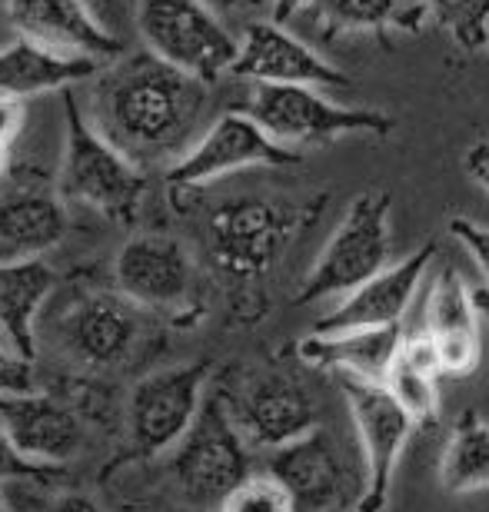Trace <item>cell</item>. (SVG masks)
I'll return each instance as SVG.
<instances>
[{
	"label": "cell",
	"instance_id": "obj_2",
	"mask_svg": "<svg viewBox=\"0 0 489 512\" xmlns=\"http://www.w3.org/2000/svg\"><path fill=\"white\" fill-rule=\"evenodd\" d=\"M64 114L67 130L57 170L60 200L80 203L114 223H134L147 197V173L87 124L74 97H64Z\"/></svg>",
	"mask_w": 489,
	"mask_h": 512
},
{
	"label": "cell",
	"instance_id": "obj_18",
	"mask_svg": "<svg viewBox=\"0 0 489 512\" xmlns=\"http://www.w3.org/2000/svg\"><path fill=\"white\" fill-rule=\"evenodd\" d=\"M114 283L137 310H170L193 290V260L170 233H137L117 253Z\"/></svg>",
	"mask_w": 489,
	"mask_h": 512
},
{
	"label": "cell",
	"instance_id": "obj_39",
	"mask_svg": "<svg viewBox=\"0 0 489 512\" xmlns=\"http://www.w3.org/2000/svg\"><path fill=\"white\" fill-rule=\"evenodd\" d=\"M0 512H7V506H4V496H0Z\"/></svg>",
	"mask_w": 489,
	"mask_h": 512
},
{
	"label": "cell",
	"instance_id": "obj_8",
	"mask_svg": "<svg viewBox=\"0 0 489 512\" xmlns=\"http://www.w3.org/2000/svg\"><path fill=\"white\" fill-rule=\"evenodd\" d=\"M340 393L350 409L356 446L363 456V479L360 496H356V512H383L390 503L393 473L400 466V456L410 436L416 433L403 409L386 396L380 383H360V380H336Z\"/></svg>",
	"mask_w": 489,
	"mask_h": 512
},
{
	"label": "cell",
	"instance_id": "obj_4",
	"mask_svg": "<svg viewBox=\"0 0 489 512\" xmlns=\"http://www.w3.org/2000/svg\"><path fill=\"white\" fill-rule=\"evenodd\" d=\"M393 256V197L380 187L356 193L346 207L343 220L336 223L317 263L303 276L300 293L293 296L297 306L333 300L356 290Z\"/></svg>",
	"mask_w": 489,
	"mask_h": 512
},
{
	"label": "cell",
	"instance_id": "obj_11",
	"mask_svg": "<svg viewBox=\"0 0 489 512\" xmlns=\"http://www.w3.org/2000/svg\"><path fill=\"white\" fill-rule=\"evenodd\" d=\"M140 313L117 290L70 296L57 316V340L80 366H120L140 343Z\"/></svg>",
	"mask_w": 489,
	"mask_h": 512
},
{
	"label": "cell",
	"instance_id": "obj_17",
	"mask_svg": "<svg viewBox=\"0 0 489 512\" xmlns=\"http://www.w3.org/2000/svg\"><path fill=\"white\" fill-rule=\"evenodd\" d=\"M227 413L247 446L280 449L293 439L307 436L320 426V409L310 389L287 376H263L240 389L237 396L223 399Z\"/></svg>",
	"mask_w": 489,
	"mask_h": 512
},
{
	"label": "cell",
	"instance_id": "obj_23",
	"mask_svg": "<svg viewBox=\"0 0 489 512\" xmlns=\"http://www.w3.org/2000/svg\"><path fill=\"white\" fill-rule=\"evenodd\" d=\"M57 293V273L47 260H0V336L34 363L37 320Z\"/></svg>",
	"mask_w": 489,
	"mask_h": 512
},
{
	"label": "cell",
	"instance_id": "obj_37",
	"mask_svg": "<svg viewBox=\"0 0 489 512\" xmlns=\"http://www.w3.org/2000/svg\"><path fill=\"white\" fill-rule=\"evenodd\" d=\"M14 153H17V147L0 143V187H4V180L10 177V170H14Z\"/></svg>",
	"mask_w": 489,
	"mask_h": 512
},
{
	"label": "cell",
	"instance_id": "obj_6",
	"mask_svg": "<svg viewBox=\"0 0 489 512\" xmlns=\"http://www.w3.org/2000/svg\"><path fill=\"white\" fill-rule=\"evenodd\" d=\"M144 50L183 74L213 84L230 74L237 34L200 0H134Z\"/></svg>",
	"mask_w": 489,
	"mask_h": 512
},
{
	"label": "cell",
	"instance_id": "obj_25",
	"mask_svg": "<svg viewBox=\"0 0 489 512\" xmlns=\"http://www.w3.org/2000/svg\"><path fill=\"white\" fill-rule=\"evenodd\" d=\"M380 386L403 409V416L410 419L413 429L440 423V373H436L430 353H426V346L416 333L400 340V350H396Z\"/></svg>",
	"mask_w": 489,
	"mask_h": 512
},
{
	"label": "cell",
	"instance_id": "obj_33",
	"mask_svg": "<svg viewBox=\"0 0 489 512\" xmlns=\"http://www.w3.org/2000/svg\"><path fill=\"white\" fill-rule=\"evenodd\" d=\"M44 469L27 463L24 456H17V449L7 443L4 429H0V483H10V479H27V476H40Z\"/></svg>",
	"mask_w": 489,
	"mask_h": 512
},
{
	"label": "cell",
	"instance_id": "obj_9",
	"mask_svg": "<svg viewBox=\"0 0 489 512\" xmlns=\"http://www.w3.org/2000/svg\"><path fill=\"white\" fill-rule=\"evenodd\" d=\"M300 160L303 153L273 143L243 110H227L210 120L187 153L167 167V183L177 190H197L250 167H293Z\"/></svg>",
	"mask_w": 489,
	"mask_h": 512
},
{
	"label": "cell",
	"instance_id": "obj_14",
	"mask_svg": "<svg viewBox=\"0 0 489 512\" xmlns=\"http://www.w3.org/2000/svg\"><path fill=\"white\" fill-rule=\"evenodd\" d=\"M430 353L440 376H470L480 366L483 340H480V310H476L473 290L466 286L460 270L443 266L433 276L423 300V326L416 333Z\"/></svg>",
	"mask_w": 489,
	"mask_h": 512
},
{
	"label": "cell",
	"instance_id": "obj_32",
	"mask_svg": "<svg viewBox=\"0 0 489 512\" xmlns=\"http://www.w3.org/2000/svg\"><path fill=\"white\" fill-rule=\"evenodd\" d=\"M24 130H27V104L24 100L0 94V143L17 147L20 137H24Z\"/></svg>",
	"mask_w": 489,
	"mask_h": 512
},
{
	"label": "cell",
	"instance_id": "obj_31",
	"mask_svg": "<svg viewBox=\"0 0 489 512\" xmlns=\"http://www.w3.org/2000/svg\"><path fill=\"white\" fill-rule=\"evenodd\" d=\"M34 389V363L24 360L4 336H0V396H14Z\"/></svg>",
	"mask_w": 489,
	"mask_h": 512
},
{
	"label": "cell",
	"instance_id": "obj_16",
	"mask_svg": "<svg viewBox=\"0 0 489 512\" xmlns=\"http://www.w3.org/2000/svg\"><path fill=\"white\" fill-rule=\"evenodd\" d=\"M436 260V240H426L420 250L403 256L400 263L383 266L380 273L343 293L340 303L317 323V333L340 330H380V326H400L416 293L426 283V273Z\"/></svg>",
	"mask_w": 489,
	"mask_h": 512
},
{
	"label": "cell",
	"instance_id": "obj_13",
	"mask_svg": "<svg viewBox=\"0 0 489 512\" xmlns=\"http://www.w3.org/2000/svg\"><path fill=\"white\" fill-rule=\"evenodd\" d=\"M267 473L293 496L297 509L340 512L353 509L360 486L353 483V469L346 463L340 443L326 429H310L293 443L270 449Z\"/></svg>",
	"mask_w": 489,
	"mask_h": 512
},
{
	"label": "cell",
	"instance_id": "obj_19",
	"mask_svg": "<svg viewBox=\"0 0 489 512\" xmlns=\"http://www.w3.org/2000/svg\"><path fill=\"white\" fill-rule=\"evenodd\" d=\"M0 429L7 443L40 469L70 463L84 446V429L64 403L44 393L0 396Z\"/></svg>",
	"mask_w": 489,
	"mask_h": 512
},
{
	"label": "cell",
	"instance_id": "obj_41",
	"mask_svg": "<svg viewBox=\"0 0 489 512\" xmlns=\"http://www.w3.org/2000/svg\"><path fill=\"white\" fill-rule=\"evenodd\" d=\"M340 512H356V509H340Z\"/></svg>",
	"mask_w": 489,
	"mask_h": 512
},
{
	"label": "cell",
	"instance_id": "obj_21",
	"mask_svg": "<svg viewBox=\"0 0 489 512\" xmlns=\"http://www.w3.org/2000/svg\"><path fill=\"white\" fill-rule=\"evenodd\" d=\"M403 340V326H380V330H340L303 336L297 356L313 370L333 373L336 380L383 383L396 350Z\"/></svg>",
	"mask_w": 489,
	"mask_h": 512
},
{
	"label": "cell",
	"instance_id": "obj_36",
	"mask_svg": "<svg viewBox=\"0 0 489 512\" xmlns=\"http://www.w3.org/2000/svg\"><path fill=\"white\" fill-rule=\"evenodd\" d=\"M303 7H307V0H270V20L287 24V20L297 17Z\"/></svg>",
	"mask_w": 489,
	"mask_h": 512
},
{
	"label": "cell",
	"instance_id": "obj_30",
	"mask_svg": "<svg viewBox=\"0 0 489 512\" xmlns=\"http://www.w3.org/2000/svg\"><path fill=\"white\" fill-rule=\"evenodd\" d=\"M210 14H217L233 34H240L247 24L270 20V0H200Z\"/></svg>",
	"mask_w": 489,
	"mask_h": 512
},
{
	"label": "cell",
	"instance_id": "obj_35",
	"mask_svg": "<svg viewBox=\"0 0 489 512\" xmlns=\"http://www.w3.org/2000/svg\"><path fill=\"white\" fill-rule=\"evenodd\" d=\"M47 512H104V509H100L94 499L84 496V493H67V496H60Z\"/></svg>",
	"mask_w": 489,
	"mask_h": 512
},
{
	"label": "cell",
	"instance_id": "obj_29",
	"mask_svg": "<svg viewBox=\"0 0 489 512\" xmlns=\"http://www.w3.org/2000/svg\"><path fill=\"white\" fill-rule=\"evenodd\" d=\"M450 237L470 253V260L476 263V270L486 280L483 290H489V227L476 223L470 217H453L450 220Z\"/></svg>",
	"mask_w": 489,
	"mask_h": 512
},
{
	"label": "cell",
	"instance_id": "obj_1",
	"mask_svg": "<svg viewBox=\"0 0 489 512\" xmlns=\"http://www.w3.org/2000/svg\"><path fill=\"white\" fill-rule=\"evenodd\" d=\"M210 84L150 50L120 54L90 77L84 117L140 170L173 167L203 130Z\"/></svg>",
	"mask_w": 489,
	"mask_h": 512
},
{
	"label": "cell",
	"instance_id": "obj_28",
	"mask_svg": "<svg viewBox=\"0 0 489 512\" xmlns=\"http://www.w3.org/2000/svg\"><path fill=\"white\" fill-rule=\"evenodd\" d=\"M217 512H297V503L270 473H247L220 499Z\"/></svg>",
	"mask_w": 489,
	"mask_h": 512
},
{
	"label": "cell",
	"instance_id": "obj_24",
	"mask_svg": "<svg viewBox=\"0 0 489 512\" xmlns=\"http://www.w3.org/2000/svg\"><path fill=\"white\" fill-rule=\"evenodd\" d=\"M307 14L326 37L420 34L430 24L426 0H307Z\"/></svg>",
	"mask_w": 489,
	"mask_h": 512
},
{
	"label": "cell",
	"instance_id": "obj_34",
	"mask_svg": "<svg viewBox=\"0 0 489 512\" xmlns=\"http://www.w3.org/2000/svg\"><path fill=\"white\" fill-rule=\"evenodd\" d=\"M463 167H466V177H470L476 187H480L489 197V140L473 143V147L466 150Z\"/></svg>",
	"mask_w": 489,
	"mask_h": 512
},
{
	"label": "cell",
	"instance_id": "obj_20",
	"mask_svg": "<svg viewBox=\"0 0 489 512\" xmlns=\"http://www.w3.org/2000/svg\"><path fill=\"white\" fill-rule=\"evenodd\" d=\"M67 233V203L40 183L0 190V260H44Z\"/></svg>",
	"mask_w": 489,
	"mask_h": 512
},
{
	"label": "cell",
	"instance_id": "obj_15",
	"mask_svg": "<svg viewBox=\"0 0 489 512\" xmlns=\"http://www.w3.org/2000/svg\"><path fill=\"white\" fill-rule=\"evenodd\" d=\"M7 20L17 37L44 44L57 54L110 64L120 57V40L100 20L90 0H7Z\"/></svg>",
	"mask_w": 489,
	"mask_h": 512
},
{
	"label": "cell",
	"instance_id": "obj_26",
	"mask_svg": "<svg viewBox=\"0 0 489 512\" xmlns=\"http://www.w3.org/2000/svg\"><path fill=\"white\" fill-rule=\"evenodd\" d=\"M440 483L453 496L489 489V419L480 416V409H463L453 419L440 453Z\"/></svg>",
	"mask_w": 489,
	"mask_h": 512
},
{
	"label": "cell",
	"instance_id": "obj_10",
	"mask_svg": "<svg viewBox=\"0 0 489 512\" xmlns=\"http://www.w3.org/2000/svg\"><path fill=\"white\" fill-rule=\"evenodd\" d=\"M207 363H183L147 373L127 399V426L137 453L160 456L180 443L203 406Z\"/></svg>",
	"mask_w": 489,
	"mask_h": 512
},
{
	"label": "cell",
	"instance_id": "obj_42",
	"mask_svg": "<svg viewBox=\"0 0 489 512\" xmlns=\"http://www.w3.org/2000/svg\"><path fill=\"white\" fill-rule=\"evenodd\" d=\"M486 50H489V40H486Z\"/></svg>",
	"mask_w": 489,
	"mask_h": 512
},
{
	"label": "cell",
	"instance_id": "obj_27",
	"mask_svg": "<svg viewBox=\"0 0 489 512\" xmlns=\"http://www.w3.org/2000/svg\"><path fill=\"white\" fill-rule=\"evenodd\" d=\"M426 17L436 20L460 50H486L489 0H426Z\"/></svg>",
	"mask_w": 489,
	"mask_h": 512
},
{
	"label": "cell",
	"instance_id": "obj_38",
	"mask_svg": "<svg viewBox=\"0 0 489 512\" xmlns=\"http://www.w3.org/2000/svg\"><path fill=\"white\" fill-rule=\"evenodd\" d=\"M473 300H476V310H480V320L489 326V290H473Z\"/></svg>",
	"mask_w": 489,
	"mask_h": 512
},
{
	"label": "cell",
	"instance_id": "obj_40",
	"mask_svg": "<svg viewBox=\"0 0 489 512\" xmlns=\"http://www.w3.org/2000/svg\"><path fill=\"white\" fill-rule=\"evenodd\" d=\"M90 4H94V7H97V4H107V0H90Z\"/></svg>",
	"mask_w": 489,
	"mask_h": 512
},
{
	"label": "cell",
	"instance_id": "obj_12",
	"mask_svg": "<svg viewBox=\"0 0 489 512\" xmlns=\"http://www.w3.org/2000/svg\"><path fill=\"white\" fill-rule=\"evenodd\" d=\"M230 74L250 84H280V87H350V77L323 60L307 40H300L287 24L257 20L237 34V57Z\"/></svg>",
	"mask_w": 489,
	"mask_h": 512
},
{
	"label": "cell",
	"instance_id": "obj_3",
	"mask_svg": "<svg viewBox=\"0 0 489 512\" xmlns=\"http://www.w3.org/2000/svg\"><path fill=\"white\" fill-rule=\"evenodd\" d=\"M320 210L323 197L310 203H277L263 197H237L220 203L207 220L213 263L237 280H257L310 223H317Z\"/></svg>",
	"mask_w": 489,
	"mask_h": 512
},
{
	"label": "cell",
	"instance_id": "obj_22",
	"mask_svg": "<svg viewBox=\"0 0 489 512\" xmlns=\"http://www.w3.org/2000/svg\"><path fill=\"white\" fill-rule=\"evenodd\" d=\"M100 64L57 54L27 37H14L0 47V94L14 100H34L47 94H67L70 87L87 84Z\"/></svg>",
	"mask_w": 489,
	"mask_h": 512
},
{
	"label": "cell",
	"instance_id": "obj_5",
	"mask_svg": "<svg viewBox=\"0 0 489 512\" xmlns=\"http://www.w3.org/2000/svg\"><path fill=\"white\" fill-rule=\"evenodd\" d=\"M243 114L257 124L273 143L300 153L303 147L370 133L390 137L396 120L373 107H346L323 94L320 87H280V84H250Z\"/></svg>",
	"mask_w": 489,
	"mask_h": 512
},
{
	"label": "cell",
	"instance_id": "obj_7",
	"mask_svg": "<svg viewBox=\"0 0 489 512\" xmlns=\"http://www.w3.org/2000/svg\"><path fill=\"white\" fill-rule=\"evenodd\" d=\"M170 453L173 483L193 506H217L250 473V446L220 396L203 399L197 419Z\"/></svg>",
	"mask_w": 489,
	"mask_h": 512
}]
</instances>
